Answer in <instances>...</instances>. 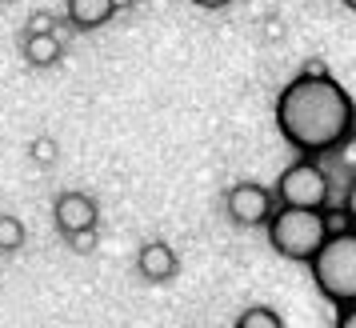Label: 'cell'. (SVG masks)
Here are the masks:
<instances>
[{"label": "cell", "mask_w": 356, "mask_h": 328, "mask_svg": "<svg viewBox=\"0 0 356 328\" xmlns=\"http://www.w3.org/2000/svg\"><path fill=\"white\" fill-rule=\"evenodd\" d=\"M65 240H68L72 252H92V248H97V229L92 232H72V236H65Z\"/></svg>", "instance_id": "obj_15"}, {"label": "cell", "mask_w": 356, "mask_h": 328, "mask_svg": "<svg viewBox=\"0 0 356 328\" xmlns=\"http://www.w3.org/2000/svg\"><path fill=\"white\" fill-rule=\"evenodd\" d=\"M132 4H136V0H113V8H116V13H120V8H132Z\"/></svg>", "instance_id": "obj_18"}, {"label": "cell", "mask_w": 356, "mask_h": 328, "mask_svg": "<svg viewBox=\"0 0 356 328\" xmlns=\"http://www.w3.org/2000/svg\"><path fill=\"white\" fill-rule=\"evenodd\" d=\"M17 248H24V224L17 216L0 213V252H17Z\"/></svg>", "instance_id": "obj_11"}, {"label": "cell", "mask_w": 356, "mask_h": 328, "mask_svg": "<svg viewBox=\"0 0 356 328\" xmlns=\"http://www.w3.org/2000/svg\"><path fill=\"white\" fill-rule=\"evenodd\" d=\"M65 52V40L56 33H36V36H24V60L33 68H52Z\"/></svg>", "instance_id": "obj_9"}, {"label": "cell", "mask_w": 356, "mask_h": 328, "mask_svg": "<svg viewBox=\"0 0 356 328\" xmlns=\"http://www.w3.org/2000/svg\"><path fill=\"white\" fill-rule=\"evenodd\" d=\"M65 17L72 28H81V33H92L100 24H108L116 17L113 0H65Z\"/></svg>", "instance_id": "obj_8"}, {"label": "cell", "mask_w": 356, "mask_h": 328, "mask_svg": "<svg viewBox=\"0 0 356 328\" xmlns=\"http://www.w3.org/2000/svg\"><path fill=\"white\" fill-rule=\"evenodd\" d=\"M52 220H56L60 236L92 232L97 229V220H100V208H97V200L88 197V192H60L56 204H52Z\"/></svg>", "instance_id": "obj_6"}, {"label": "cell", "mask_w": 356, "mask_h": 328, "mask_svg": "<svg viewBox=\"0 0 356 328\" xmlns=\"http://www.w3.org/2000/svg\"><path fill=\"white\" fill-rule=\"evenodd\" d=\"M196 8H209V13H216V8H228L232 0H193Z\"/></svg>", "instance_id": "obj_17"}, {"label": "cell", "mask_w": 356, "mask_h": 328, "mask_svg": "<svg viewBox=\"0 0 356 328\" xmlns=\"http://www.w3.org/2000/svg\"><path fill=\"white\" fill-rule=\"evenodd\" d=\"M177 252H172V245H164V240H148L140 252H136V272L145 280H152V284H164V280L177 277Z\"/></svg>", "instance_id": "obj_7"}, {"label": "cell", "mask_w": 356, "mask_h": 328, "mask_svg": "<svg viewBox=\"0 0 356 328\" xmlns=\"http://www.w3.org/2000/svg\"><path fill=\"white\" fill-rule=\"evenodd\" d=\"M225 213L241 229H264L268 216L276 213V197H273V188H264L257 181H241L225 192Z\"/></svg>", "instance_id": "obj_5"}, {"label": "cell", "mask_w": 356, "mask_h": 328, "mask_svg": "<svg viewBox=\"0 0 356 328\" xmlns=\"http://www.w3.org/2000/svg\"><path fill=\"white\" fill-rule=\"evenodd\" d=\"M36 33H56V17H52V13H33L24 36H36Z\"/></svg>", "instance_id": "obj_13"}, {"label": "cell", "mask_w": 356, "mask_h": 328, "mask_svg": "<svg viewBox=\"0 0 356 328\" xmlns=\"http://www.w3.org/2000/svg\"><path fill=\"white\" fill-rule=\"evenodd\" d=\"M268 245L284 256V261L308 264L321 245L328 240V208H289V204H276V213L268 216Z\"/></svg>", "instance_id": "obj_2"}, {"label": "cell", "mask_w": 356, "mask_h": 328, "mask_svg": "<svg viewBox=\"0 0 356 328\" xmlns=\"http://www.w3.org/2000/svg\"><path fill=\"white\" fill-rule=\"evenodd\" d=\"M337 328H356V304L337 309Z\"/></svg>", "instance_id": "obj_16"}, {"label": "cell", "mask_w": 356, "mask_h": 328, "mask_svg": "<svg viewBox=\"0 0 356 328\" xmlns=\"http://www.w3.org/2000/svg\"><path fill=\"white\" fill-rule=\"evenodd\" d=\"M276 204H289V208H328L332 200V177L316 156H300L292 161L273 188Z\"/></svg>", "instance_id": "obj_4"}, {"label": "cell", "mask_w": 356, "mask_h": 328, "mask_svg": "<svg viewBox=\"0 0 356 328\" xmlns=\"http://www.w3.org/2000/svg\"><path fill=\"white\" fill-rule=\"evenodd\" d=\"M33 161L36 164H52L56 161V140H52V136H36L33 140Z\"/></svg>", "instance_id": "obj_12"}, {"label": "cell", "mask_w": 356, "mask_h": 328, "mask_svg": "<svg viewBox=\"0 0 356 328\" xmlns=\"http://www.w3.org/2000/svg\"><path fill=\"white\" fill-rule=\"evenodd\" d=\"M276 129L300 156L337 152L356 132V104L328 72H300L276 97Z\"/></svg>", "instance_id": "obj_1"}, {"label": "cell", "mask_w": 356, "mask_h": 328, "mask_svg": "<svg viewBox=\"0 0 356 328\" xmlns=\"http://www.w3.org/2000/svg\"><path fill=\"white\" fill-rule=\"evenodd\" d=\"M316 293L324 300H332L337 309L356 304V229H337L328 232V240L321 245V252L308 261Z\"/></svg>", "instance_id": "obj_3"}, {"label": "cell", "mask_w": 356, "mask_h": 328, "mask_svg": "<svg viewBox=\"0 0 356 328\" xmlns=\"http://www.w3.org/2000/svg\"><path fill=\"white\" fill-rule=\"evenodd\" d=\"M236 328H284V320H280V312L268 309V304H252V309L241 312Z\"/></svg>", "instance_id": "obj_10"}, {"label": "cell", "mask_w": 356, "mask_h": 328, "mask_svg": "<svg viewBox=\"0 0 356 328\" xmlns=\"http://www.w3.org/2000/svg\"><path fill=\"white\" fill-rule=\"evenodd\" d=\"M340 216H348V224L356 229V172H353V181H348V188H344V200H340Z\"/></svg>", "instance_id": "obj_14"}, {"label": "cell", "mask_w": 356, "mask_h": 328, "mask_svg": "<svg viewBox=\"0 0 356 328\" xmlns=\"http://www.w3.org/2000/svg\"><path fill=\"white\" fill-rule=\"evenodd\" d=\"M344 8H348V13H356V0H344Z\"/></svg>", "instance_id": "obj_19"}]
</instances>
